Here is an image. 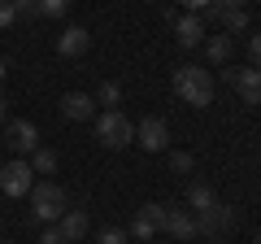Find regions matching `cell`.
I'll list each match as a JSON object with an SVG mask.
<instances>
[{"label":"cell","mask_w":261,"mask_h":244,"mask_svg":"<svg viewBox=\"0 0 261 244\" xmlns=\"http://www.w3.org/2000/svg\"><path fill=\"white\" fill-rule=\"evenodd\" d=\"M5 140H9L13 153H35L39 149V131L31 118H9L5 122Z\"/></svg>","instance_id":"5b68a950"},{"label":"cell","mask_w":261,"mask_h":244,"mask_svg":"<svg viewBox=\"0 0 261 244\" xmlns=\"http://www.w3.org/2000/svg\"><path fill=\"white\" fill-rule=\"evenodd\" d=\"M135 144H140V149H148V153H161V149L170 144L166 118H157V113H152V118H144L140 127H135Z\"/></svg>","instance_id":"8992f818"},{"label":"cell","mask_w":261,"mask_h":244,"mask_svg":"<svg viewBox=\"0 0 261 244\" xmlns=\"http://www.w3.org/2000/svg\"><path fill=\"white\" fill-rule=\"evenodd\" d=\"M96 244H126V231H118V227H105V231L96 235Z\"/></svg>","instance_id":"44dd1931"},{"label":"cell","mask_w":261,"mask_h":244,"mask_svg":"<svg viewBox=\"0 0 261 244\" xmlns=\"http://www.w3.org/2000/svg\"><path fill=\"white\" fill-rule=\"evenodd\" d=\"M31 188H35V170H31V161L13 157L0 166V192L5 197H31Z\"/></svg>","instance_id":"277c9868"},{"label":"cell","mask_w":261,"mask_h":244,"mask_svg":"<svg viewBox=\"0 0 261 244\" xmlns=\"http://www.w3.org/2000/svg\"><path fill=\"white\" fill-rule=\"evenodd\" d=\"M252 244H261V235H257V240H252Z\"/></svg>","instance_id":"f1b7e54d"},{"label":"cell","mask_w":261,"mask_h":244,"mask_svg":"<svg viewBox=\"0 0 261 244\" xmlns=\"http://www.w3.org/2000/svg\"><path fill=\"white\" fill-rule=\"evenodd\" d=\"M65 205H70V197H65V188H57V183H39V188H31V218L35 223H57V218L65 214Z\"/></svg>","instance_id":"7a4b0ae2"},{"label":"cell","mask_w":261,"mask_h":244,"mask_svg":"<svg viewBox=\"0 0 261 244\" xmlns=\"http://www.w3.org/2000/svg\"><path fill=\"white\" fill-rule=\"evenodd\" d=\"M18 22V5L13 0H0V27H13Z\"/></svg>","instance_id":"7402d4cb"},{"label":"cell","mask_w":261,"mask_h":244,"mask_svg":"<svg viewBox=\"0 0 261 244\" xmlns=\"http://www.w3.org/2000/svg\"><path fill=\"white\" fill-rule=\"evenodd\" d=\"M39 13L44 18H65V0H48V5H39Z\"/></svg>","instance_id":"603a6c76"},{"label":"cell","mask_w":261,"mask_h":244,"mask_svg":"<svg viewBox=\"0 0 261 244\" xmlns=\"http://www.w3.org/2000/svg\"><path fill=\"white\" fill-rule=\"evenodd\" d=\"M205 53L214 57V61H226V57H231V39H226L222 31H218L214 39H205Z\"/></svg>","instance_id":"d6986e66"},{"label":"cell","mask_w":261,"mask_h":244,"mask_svg":"<svg viewBox=\"0 0 261 244\" xmlns=\"http://www.w3.org/2000/svg\"><path fill=\"white\" fill-rule=\"evenodd\" d=\"M39 244H70V240H65V235L57 231V227H44V235H39Z\"/></svg>","instance_id":"d4e9b609"},{"label":"cell","mask_w":261,"mask_h":244,"mask_svg":"<svg viewBox=\"0 0 261 244\" xmlns=\"http://www.w3.org/2000/svg\"><path fill=\"white\" fill-rule=\"evenodd\" d=\"M161 231L174 235V240H196V218L187 214V209H166V223H161Z\"/></svg>","instance_id":"30bf717a"},{"label":"cell","mask_w":261,"mask_h":244,"mask_svg":"<svg viewBox=\"0 0 261 244\" xmlns=\"http://www.w3.org/2000/svg\"><path fill=\"white\" fill-rule=\"evenodd\" d=\"M0 244H9V240H0Z\"/></svg>","instance_id":"f546056e"},{"label":"cell","mask_w":261,"mask_h":244,"mask_svg":"<svg viewBox=\"0 0 261 244\" xmlns=\"http://www.w3.org/2000/svg\"><path fill=\"white\" fill-rule=\"evenodd\" d=\"M214 205H218V197H214L209 183H192V188H187V209H192V214H205V209H214Z\"/></svg>","instance_id":"9a60e30c"},{"label":"cell","mask_w":261,"mask_h":244,"mask_svg":"<svg viewBox=\"0 0 261 244\" xmlns=\"http://www.w3.org/2000/svg\"><path fill=\"white\" fill-rule=\"evenodd\" d=\"M192 218H196V235H222V231H231V223H235V214L226 205H214V209L192 214Z\"/></svg>","instance_id":"ba28073f"},{"label":"cell","mask_w":261,"mask_h":244,"mask_svg":"<svg viewBox=\"0 0 261 244\" xmlns=\"http://www.w3.org/2000/svg\"><path fill=\"white\" fill-rule=\"evenodd\" d=\"M209 13H214V18H222L226 31H244V27H248V13H244L240 5H214Z\"/></svg>","instance_id":"2e32d148"},{"label":"cell","mask_w":261,"mask_h":244,"mask_svg":"<svg viewBox=\"0 0 261 244\" xmlns=\"http://www.w3.org/2000/svg\"><path fill=\"white\" fill-rule=\"evenodd\" d=\"M166 209H170V205H161V201L144 205L140 214H135V223H130V231H126V235H135V240H152V235L161 231V223H166Z\"/></svg>","instance_id":"52a82bcc"},{"label":"cell","mask_w":261,"mask_h":244,"mask_svg":"<svg viewBox=\"0 0 261 244\" xmlns=\"http://www.w3.org/2000/svg\"><path fill=\"white\" fill-rule=\"evenodd\" d=\"M35 13H39V5H31V0H22V5H18V18H35Z\"/></svg>","instance_id":"484cf974"},{"label":"cell","mask_w":261,"mask_h":244,"mask_svg":"<svg viewBox=\"0 0 261 244\" xmlns=\"http://www.w3.org/2000/svg\"><path fill=\"white\" fill-rule=\"evenodd\" d=\"M5 70H9V66H5V61H0V83H5Z\"/></svg>","instance_id":"4316f807"},{"label":"cell","mask_w":261,"mask_h":244,"mask_svg":"<svg viewBox=\"0 0 261 244\" xmlns=\"http://www.w3.org/2000/svg\"><path fill=\"white\" fill-rule=\"evenodd\" d=\"M87 227H92V223H87V209H65V214H61V227H57V231H61L65 240L74 244V240H83V235H87Z\"/></svg>","instance_id":"5bb4252c"},{"label":"cell","mask_w":261,"mask_h":244,"mask_svg":"<svg viewBox=\"0 0 261 244\" xmlns=\"http://www.w3.org/2000/svg\"><path fill=\"white\" fill-rule=\"evenodd\" d=\"M61 113L70 122H83V118H92V113H96V101H92V96H83V92H70V96H61Z\"/></svg>","instance_id":"4fadbf2b"},{"label":"cell","mask_w":261,"mask_h":244,"mask_svg":"<svg viewBox=\"0 0 261 244\" xmlns=\"http://www.w3.org/2000/svg\"><path fill=\"white\" fill-rule=\"evenodd\" d=\"M174 92L183 105H192V109H205L209 101H214V75L200 66H178L174 70Z\"/></svg>","instance_id":"6da1fadb"},{"label":"cell","mask_w":261,"mask_h":244,"mask_svg":"<svg viewBox=\"0 0 261 244\" xmlns=\"http://www.w3.org/2000/svg\"><path fill=\"white\" fill-rule=\"evenodd\" d=\"M87 44H92V35H87L83 27H65L61 35H57V53L61 57H83Z\"/></svg>","instance_id":"8fae6325"},{"label":"cell","mask_w":261,"mask_h":244,"mask_svg":"<svg viewBox=\"0 0 261 244\" xmlns=\"http://www.w3.org/2000/svg\"><path fill=\"white\" fill-rule=\"evenodd\" d=\"M31 170H35V175H53V170H57V153L39 144V149L31 153Z\"/></svg>","instance_id":"e0dca14e"},{"label":"cell","mask_w":261,"mask_h":244,"mask_svg":"<svg viewBox=\"0 0 261 244\" xmlns=\"http://www.w3.org/2000/svg\"><path fill=\"white\" fill-rule=\"evenodd\" d=\"M226 79L248 105H261V70H226Z\"/></svg>","instance_id":"9c48e42d"},{"label":"cell","mask_w":261,"mask_h":244,"mask_svg":"<svg viewBox=\"0 0 261 244\" xmlns=\"http://www.w3.org/2000/svg\"><path fill=\"white\" fill-rule=\"evenodd\" d=\"M174 39L183 48H196L200 39H205V18H196V13H183V18L174 22Z\"/></svg>","instance_id":"7c38bea8"},{"label":"cell","mask_w":261,"mask_h":244,"mask_svg":"<svg viewBox=\"0 0 261 244\" xmlns=\"http://www.w3.org/2000/svg\"><path fill=\"white\" fill-rule=\"evenodd\" d=\"M96 140L105 144V149H126V144H135V122L126 118V113H100V118H96Z\"/></svg>","instance_id":"3957f363"},{"label":"cell","mask_w":261,"mask_h":244,"mask_svg":"<svg viewBox=\"0 0 261 244\" xmlns=\"http://www.w3.org/2000/svg\"><path fill=\"white\" fill-rule=\"evenodd\" d=\"M0 122H5V96H0Z\"/></svg>","instance_id":"83f0119b"},{"label":"cell","mask_w":261,"mask_h":244,"mask_svg":"<svg viewBox=\"0 0 261 244\" xmlns=\"http://www.w3.org/2000/svg\"><path fill=\"white\" fill-rule=\"evenodd\" d=\"M92 101H100V105H109V113H113V105L122 101V87L113 83V79H105V83L96 87V96H92Z\"/></svg>","instance_id":"ac0fdd59"},{"label":"cell","mask_w":261,"mask_h":244,"mask_svg":"<svg viewBox=\"0 0 261 244\" xmlns=\"http://www.w3.org/2000/svg\"><path fill=\"white\" fill-rule=\"evenodd\" d=\"M192 166H196L192 153H170V170H174V175H187Z\"/></svg>","instance_id":"ffe728a7"},{"label":"cell","mask_w":261,"mask_h":244,"mask_svg":"<svg viewBox=\"0 0 261 244\" xmlns=\"http://www.w3.org/2000/svg\"><path fill=\"white\" fill-rule=\"evenodd\" d=\"M248 57H252V66L261 70V31H257V35H248Z\"/></svg>","instance_id":"cb8c5ba5"}]
</instances>
